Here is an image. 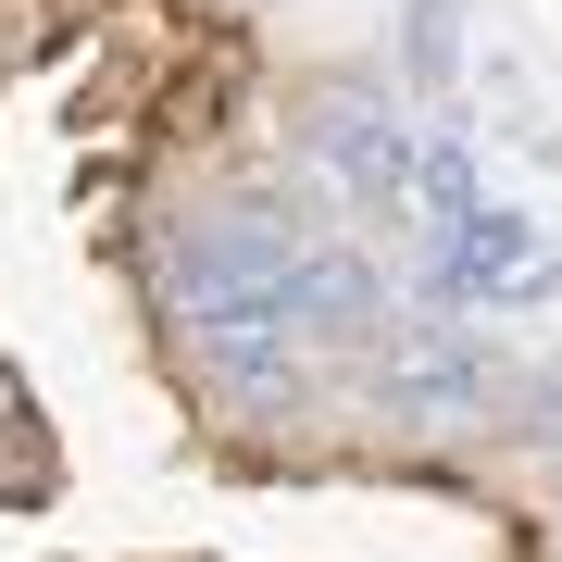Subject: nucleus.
Segmentation results:
<instances>
[{"label":"nucleus","instance_id":"f257e3e1","mask_svg":"<svg viewBox=\"0 0 562 562\" xmlns=\"http://www.w3.org/2000/svg\"><path fill=\"white\" fill-rule=\"evenodd\" d=\"M450 13H438V0H425V13H413V88H450Z\"/></svg>","mask_w":562,"mask_h":562}]
</instances>
